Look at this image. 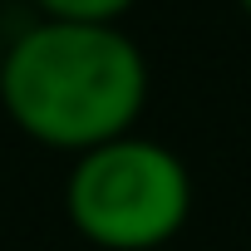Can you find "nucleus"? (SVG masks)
I'll use <instances>...</instances> for the list:
<instances>
[{"instance_id":"f257e3e1","label":"nucleus","mask_w":251,"mask_h":251,"mask_svg":"<svg viewBox=\"0 0 251 251\" xmlns=\"http://www.w3.org/2000/svg\"><path fill=\"white\" fill-rule=\"evenodd\" d=\"M0 108L30 143L79 158L138 128L148 59L118 25L35 20L5 45Z\"/></svg>"},{"instance_id":"f03ea898","label":"nucleus","mask_w":251,"mask_h":251,"mask_svg":"<svg viewBox=\"0 0 251 251\" xmlns=\"http://www.w3.org/2000/svg\"><path fill=\"white\" fill-rule=\"evenodd\" d=\"M64 212L99 251H158L192 217V173L168 143L133 128L74 158Z\"/></svg>"},{"instance_id":"7ed1b4c3","label":"nucleus","mask_w":251,"mask_h":251,"mask_svg":"<svg viewBox=\"0 0 251 251\" xmlns=\"http://www.w3.org/2000/svg\"><path fill=\"white\" fill-rule=\"evenodd\" d=\"M40 20H69V25H118L138 0H30Z\"/></svg>"},{"instance_id":"20e7f679","label":"nucleus","mask_w":251,"mask_h":251,"mask_svg":"<svg viewBox=\"0 0 251 251\" xmlns=\"http://www.w3.org/2000/svg\"><path fill=\"white\" fill-rule=\"evenodd\" d=\"M5 45H10V40H5V35H0V64H5Z\"/></svg>"},{"instance_id":"39448f33","label":"nucleus","mask_w":251,"mask_h":251,"mask_svg":"<svg viewBox=\"0 0 251 251\" xmlns=\"http://www.w3.org/2000/svg\"><path fill=\"white\" fill-rule=\"evenodd\" d=\"M236 5H241V10H246V15H251V0H236Z\"/></svg>"}]
</instances>
